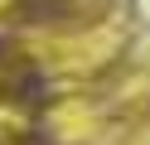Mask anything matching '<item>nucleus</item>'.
<instances>
[{"instance_id": "obj_1", "label": "nucleus", "mask_w": 150, "mask_h": 145, "mask_svg": "<svg viewBox=\"0 0 150 145\" xmlns=\"http://www.w3.org/2000/svg\"><path fill=\"white\" fill-rule=\"evenodd\" d=\"M5 58H10V44H5V39H0V68H5Z\"/></svg>"}]
</instances>
